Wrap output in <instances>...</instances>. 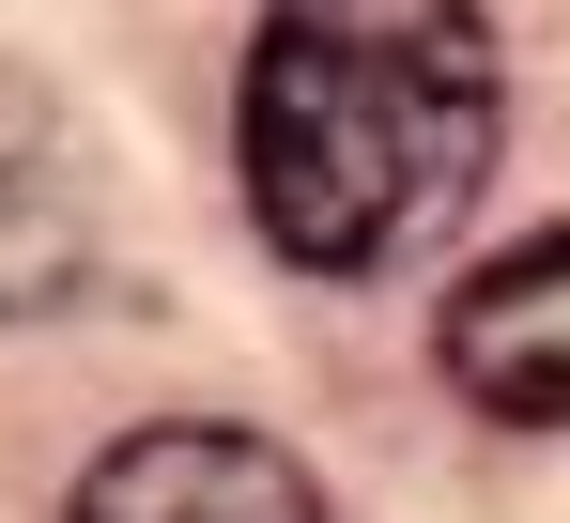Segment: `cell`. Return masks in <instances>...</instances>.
Returning a JSON list of instances; mask_svg holds the SVG:
<instances>
[{
	"mask_svg": "<svg viewBox=\"0 0 570 523\" xmlns=\"http://www.w3.org/2000/svg\"><path fill=\"white\" fill-rule=\"evenodd\" d=\"M493 124H509V92H493L478 0H263L247 92H232V170L278 262L371 277L478 200Z\"/></svg>",
	"mask_w": 570,
	"mask_h": 523,
	"instance_id": "6da1fadb",
	"label": "cell"
},
{
	"mask_svg": "<svg viewBox=\"0 0 570 523\" xmlns=\"http://www.w3.org/2000/svg\"><path fill=\"white\" fill-rule=\"evenodd\" d=\"M78 523H324L308 462L278 432H232V416H155L78 477Z\"/></svg>",
	"mask_w": 570,
	"mask_h": 523,
	"instance_id": "7a4b0ae2",
	"label": "cell"
},
{
	"mask_svg": "<svg viewBox=\"0 0 570 523\" xmlns=\"http://www.w3.org/2000/svg\"><path fill=\"white\" fill-rule=\"evenodd\" d=\"M432 354H448V385H463L478 416L570 432V231L478 262L463 293H448V324H432Z\"/></svg>",
	"mask_w": 570,
	"mask_h": 523,
	"instance_id": "3957f363",
	"label": "cell"
}]
</instances>
